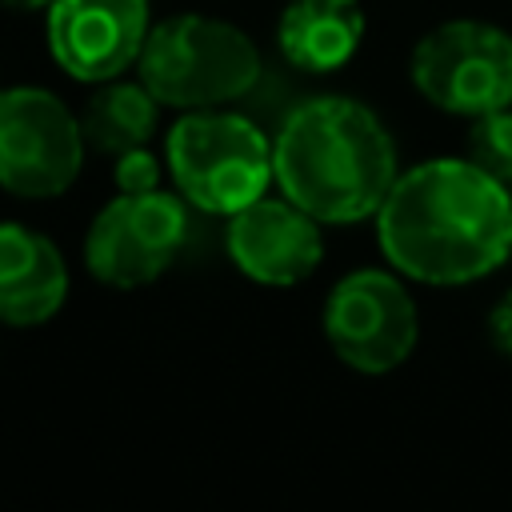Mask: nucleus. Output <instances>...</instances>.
<instances>
[{"label":"nucleus","instance_id":"0eeeda50","mask_svg":"<svg viewBox=\"0 0 512 512\" xmlns=\"http://www.w3.org/2000/svg\"><path fill=\"white\" fill-rule=\"evenodd\" d=\"M192 232L188 200L172 192H120L84 236V264L108 288H144L160 280L184 252Z\"/></svg>","mask_w":512,"mask_h":512},{"label":"nucleus","instance_id":"f257e3e1","mask_svg":"<svg viewBox=\"0 0 512 512\" xmlns=\"http://www.w3.org/2000/svg\"><path fill=\"white\" fill-rule=\"evenodd\" d=\"M376 240L408 280H484L512 256V188L468 156L424 160L396 176L376 212Z\"/></svg>","mask_w":512,"mask_h":512},{"label":"nucleus","instance_id":"9d476101","mask_svg":"<svg viewBox=\"0 0 512 512\" xmlns=\"http://www.w3.org/2000/svg\"><path fill=\"white\" fill-rule=\"evenodd\" d=\"M228 256L232 264L268 288H292L320 268L324 236L320 220L300 204L284 200H252L248 208L228 216Z\"/></svg>","mask_w":512,"mask_h":512},{"label":"nucleus","instance_id":"7ed1b4c3","mask_svg":"<svg viewBox=\"0 0 512 512\" xmlns=\"http://www.w3.org/2000/svg\"><path fill=\"white\" fill-rule=\"evenodd\" d=\"M260 52L252 36L228 20L180 12L152 24L136 76L164 108H224L248 96L260 80Z\"/></svg>","mask_w":512,"mask_h":512},{"label":"nucleus","instance_id":"20e7f679","mask_svg":"<svg viewBox=\"0 0 512 512\" xmlns=\"http://www.w3.org/2000/svg\"><path fill=\"white\" fill-rule=\"evenodd\" d=\"M164 156L176 192L208 216L248 208L276 180L272 140L248 116L228 108L184 112L168 128Z\"/></svg>","mask_w":512,"mask_h":512},{"label":"nucleus","instance_id":"39448f33","mask_svg":"<svg viewBox=\"0 0 512 512\" xmlns=\"http://www.w3.org/2000/svg\"><path fill=\"white\" fill-rule=\"evenodd\" d=\"M80 116L48 88H0V188L20 200L64 196L84 164Z\"/></svg>","mask_w":512,"mask_h":512},{"label":"nucleus","instance_id":"f3484780","mask_svg":"<svg viewBox=\"0 0 512 512\" xmlns=\"http://www.w3.org/2000/svg\"><path fill=\"white\" fill-rule=\"evenodd\" d=\"M4 8H12V12H48L56 0H0Z\"/></svg>","mask_w":512,"mask_h":512},{"label":"nucleus","instance_id":"2eb2a0df","mask_svg":"<svg viewBox=\"0 0 512 512\" xmlns=\"http://www.w3.org/2000/svg\"><path fill=\"white\" fill-rule=\"evenodd\" d=\"M112 176H116V188H120V192H156V188H160V160H156V156L148 152V144H144V148L120 152Z\"/></svg>","mask_w":512,"mask_h":512},{"label":"nucleus","instance_id":"9b49d317","mask_svg":"<svg viewBox=\"0 0 512 512\" xmlns=\"http://www.w3.org/2000/svg\"><path fill=\"white\" fill-rule=\"evenodd\" d=\"M68 300V264L60 248L4 220L0 224V324L4 328H36L60 312Z\"/></svg>","mask_w":512,"mask_h":512},{"label":"nucleus","instance_id":"f8f14e48","mask_svg":"<svg viewBox=\"0 0 512 512\" xmlns=\"http://www.w3.org/2000/svg\"><path fill=\"white\" fill-rule=\"evenodd\" d=\"M364 24L360 0H288L276 20V44L300 72H336L356 56Z\"/></svg>","mask_w":512,"mask_h":512},{"label":"nucleus","instance_id":"dca6fc26","mask_svg":"<svg viewBox=\"0 0 512 512\" xmlns=\"http://www.w3.org/2000/svg\"><path fill=\"white\" fill-rule=\"evenodd\" d=\"M488 332H492V344L512 360V288L496 300V308L488 316Z\"/></svg>","mask_w":512,"mask_h":512},{"label":"nucleus","instance_id":"f03ea898","mask_svg":"<svg viewBox=\"0 0 512 512\" xmlns=\"http://www.w3.org/2000/svg\"><path fill=\"white\" fill-rule=\"evenodd\" d=\"M272 164L280 192L320 224L376 216L400 176L392 132L352 96L296 104L272 140Z\"/></svg>","mask_w":512,"mask_h":512},{"label":"nucleus","instance_id":"1a4fd4ad","mask_svg":"<svg viewBox=\"0 0 512 512\" xmlns=\"http://www.w3.org/2000/svg\"><path fill=\"white\" fill-rule=\"evenodd\" d=\"M148 32V0H56L48 8V52L80 84L124 76Z\"/></svg>","mask_w":512,"mask_h":512},{"label":"nucleus","instance_id":"423d86ee","mask_svg":"<svg viewBox=\"0 0 512 512\" xmlns=\"http://www.w3.org/2000/svg\"><path fill=\"white\" fill-rule=\"evenodd\" d=\"M416 92L448 116H484L512 104V36L488 20H444L408 60Z\"/></svg>","mask_w":512,"mask_h":512},{"label":"nucleus","instance_id":"4468645a","mask_svg":"<svg viewBox=\"0 0 512 512\" xmlns=\"http://www.w3.org/2000/svg\"><path fill=\"white\" fill-rule=\"evenodd\" d=\"M468 160L512 188V104L496 108V112H484V116H472Z\"/></svg>","mask_w":512,"mask_h":512},{"label":"nucleus","instance_id":"ddd939ff","mask_svg":"<svg viewBox=\"0 0 512 512\" xmlns=\"http://www.w3.org/2000/svg\"><path fill=\"white\" fill-rule=\"evenodd\" d=\"M160 100L148 92V84L136 80H104L96 84V92L88 96L84 112H80V128L88 148H100L108 156L144 148L156 136V120H160Z\"/></svg>","mask_w":512,"mask_h":512},{"label":"nucleus","instance_id":"6e6552de","mask_svg":"<svg viewBox=\"0 0 512 512\" xmlns=\"http://www.w3.org/2000/svg\"><path fill=\"white\" fill-rule=\"evenodd\" d=\"M324 340L356 372L380 376L400 368L420 336L416 300L396 272H348L324 300Z\"/></svg>","mask_w":512,"mask_h":512}]
</instances>
